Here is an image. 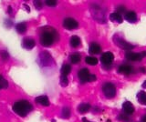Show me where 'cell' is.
<instances>
[{"label": "cell", "instance_id": "1", "mask_svg": "<svg viewBox=\"0 0 146 122\" xmlns=\"http://www.w3.org/2000/svg\"><path fill=\"white\" fill-rule=\"evenodd\" d=\"M45 30L42 31L40 35V44L43 47H50L55 40L58 38L57 31L51 28H45Z\"/></svg>", "mask_w": 146, "mask_h": 122}, {"label": "cell", "instance_id": "2", "mask_svg": "<svg viewBox=\"0 0 146 122\" xmlns=\"http://www.w3.org/2000/svg\"><path fill=\"white\" fill-rule=\"evenodd\" d=\"M13 111L20 117H26L32 109V105L27 100L17 101L13 105Z\"/></svg>", "mask_w": 146, "mask_h": 122}, {"label": "cell", "instance_id": "3", "mask_svg": "<svg viewBox=\"0 0 146 122\" xmlns=\"http://www.w3.org/2000/svg\"><path fill=\"white\" fill-rule=\"evenodd\" d=\"M102 91L104 96L108 98H112L116 95V87L112 83H105L102 86Z\"/></svg>", "mask_w": 146, "mask_h": 122}, {"label": "cell", "instance_id": "4", "mask_svg": "<svg viewBox=\"0 0 146 122\" xmlns=\"http://www.w3.org/2000/svg\"><path fill=\"white\" fill-rule=\"evenodd\" d=\"M114 42H115L116 45H118V46L120 47L121 48L125 49V50H127V51H130L131 49L133 48V45H131L130 43L126 42L125 40L122 39V38H118L117 36H116L115 38H114Z\"/></svg>", "mask_w": 146, "mask_h": 122}, {"label": "cell", "instance_id": "5", "mask_svg": "<svg viewBox=\"0 0 146 122\" xmlns=\"http://www.w3.org/2000/svg\"><path fill=\"white\" fill-rule=\"evenodd\" d=\"M63 26L66 29L72 30L79 26V23H78L75 19L71 18V17H67V18H65L63 21Z\"/></svg>", "mask_w": 146, "mask_h": 122}, {"label": "cell", "instance_id": "6", "mask_svg": "<svg viewBox=\"0 0 146 122\" xmlns=\"http://www.w3.org/2000/svg\"><path fill=\"white\" fill-rule=\"evenodd\" d=\"M113 59H114L113 54L111 52H110V51L103 53L102 55V57H100V61H102V63L104 66L111 65Z\"/></svg>", "mask_w": 146, "mask_h": 122}, {"label": "cell", "instance_id": "7", "mask_svg": "<svg viewBox=\"0 0 146 122\" xmlns=\"http://www.w3.org/2000/svg\"><path fill=\"white\" fill-rule=\"evenodd\" d=\"M125 57L130 61H138L139 62L143 59V57H141V53H135V52H131V51L126 52Z\"/></svg>", "mask_w": 146, "mask_h": 122}, {"label": "cell", "instance_id": "8", "mask_svg": "<svg viewBox=\"0 0 146 122\" xmlns=\"http://www.w3.org/2000/svg\"><path fill=\"white\" fill-rule=\"evenodd\" d=\"M90 72L88 70V69H81L79 73H78V76H79V78L80 80L81 83H86L89 82V76H90Z\"/></svg>", "mask_w": 146, "mask_h": 122}, {"label": "cell", "instance_id": "9", "mask_svg": "<svg viewBox=\"0 0 146 122\" xmlns=\"http://www.w3.org/2000/svg\"><path fill=\"white\" fill-rule=\"evenodd\" d=\"M22 46H23V47H24V48L30 50V49L34 48V47L36 46V42H35V40L32 38L27 37V38H25L24 39H23Z\"/></svg>", "mask_w": 146, "mask_h": 122}, {"label": "cell", "instance_id": "10", "mask_svg": "<svg viewBox=\"0 0 146 122\" xmlns=\"http://www.w3.org/2000/svg\"><path fill=\"white\" fill-rule=\"evenodd\" d=\"M52 59V57H50V55L48 53V52H42L41 53V55L39 57V62L41 63V65H44V66H48L49 65L50 63H52V61H48Z\"/></svg>", "mask_w": 146, "mask_h": 122}, {"label": "cell", "instance_id": "11", "mask_svg": "<svg viewBox=\"0 0 146 122\" xmlns=\"http://www.w3.org/2000/svg\"><path fill=\"white\" fill-rule=\"evenodd\" d=\"M122 109L126 115H131L134 112V107L130 101H125L122 105Z\"/></svg>", "mask_w": 146, "mask_h": 122}, {"label": "cell", "instance_id": "12", "mask_svg": "<svg viewBox=\"0 0 146 122\" xmlns=\"http://www.w3.org/2000/svg\"><path fill=\"white\" fill-rule=\"evenodd\" d=\"M89 52L90 54H92V55H98V54L102 52V47H100V45L96 42L90 43L89 47Z\"/></svg>", "mask_w": 146, "mask_h": 122}, {"label": "cell", "instance_id": "13", "mask_svg": "<svg viewBox=\"0 0 146 122\" xmlns=\"http://www.w3.org/2000/svg\"><path fill=\"white\" fill-rule=\"evenodd\" d=\"M132 67L130 65H121L118 67V72L123 75H130L132 73Z\"/></svg>", "mask_w": 146, "mask_h": 122}, {"label": "cell", "instance_id": "14", "mask_svg": "<svg viewBox=\"0 0 146 122\" xmlns=\"http://www.w3.org/2000/svg\"><path fill=\"white\" fill-rule=\"evenodd\" d=\"M36 102L39 104V105H42L44 107H48L49 106V100L47 96H39L38 98H36Z\"/></svg>", "mask_w": 146, "mask_h": 122}, {"label": "cell", "instance_id": "15", "mask_svg": "<svg viewBox=\"0 0 146 122\" xmlns=\"http://www.w3.org/2000/svg\"><path fill=\"white\" fill-rule=\"evenodd\" d=\"M124 17L128 22H130V23H135L136 20H137V15H136V13L133 11L126 12Z\"/></svg>", "mask_w": 146, "mask_h": 122}, {"label": "cell", "instance_id": "16", "mask_svg": "<svg viewBox=\"0 0 146 122\" xmlns=\"http://www.w3.org/2000/svg\"><path fill=\"white\" fill-rule=\"evenodd\" d=\"M110 19L112 22H116V23H119L121 24L122 22V17H121V15L118 14L117 12L115 13H111V15H110Z\"/></svg>", "mask_w": 146, "mask_h": 122}, {"label": "cell", "instance_id": "17", "mask_svg": "<svg viewBox=\"0 0 146 122\" xmlns=\"http://www.w3.org/2000/svg\"><path fill=\"white\" fill-rule=\"evenodd\" d=\"M90 109V105L89 103H81L80 105L78 107V110L80 113L83 114V113L88 112Z\"/></svg>", "mask_w": 146, "mask_h": 122}, {"label": "cell", "instance_id": "18", "mask_svg": "<svg viewBox=\"0 0 146 122\" xmlns=\"http://www.w3.org/2000/svg\"><path fill=\"white\" fill-rule=\"evenodd\" d=\"M137 99H138L139 103L141 105H146V92L145 91H140L137 94Z\"/></svg>", "mask_w": 146, "mask_h": 122}, {"label": "cell", "instance_id": "19", "mask_svg": "<svg viewBox=\"0 0 146 122\" xmlns=\"http://www.w3.org/2000/svg\"><path fill=\"white\" fill-rule=\"evenodd\" d=\"M16 30L17 31L19 34H24L27 31V24L25 22H21V23H18L16 26Z\"/></svg>", "mask_w": 146, "mask_h": 122}, {"label": "cell", "instance_id": "20", "mask_svg": "<svg viewBox=\"0 0 146 122\" xmlns=\"http://www.w3.org/2000/svg\"><path fill=\"white\" fill-rule=\"evenodd\" d=\"M70 46L73 47H78L80 45V38L78 36H72L70 38Z\"/></svg>", "mask_w": 146, "mask_h": 122}, {"label": "cell", "instance_id": "21", "mask_svg": "<svg viewBox=\"0 0 146 122\" xmlns=\"http://www.w3.org/2000/svg\"><path fill=\"white\" fill-rule=\"evenodd\" d=\"M85 61L87 64H89L90 66H95V65H97L98 64V58H96L95 57H92V56H89V57H87L85 58Z\"/></svg>", "mask_w": 146, "mask_h": 122}, {"label": "cell", "instance_id": "22", "mask_svg": "<svg viewBox=\"0 0 146 122\" xmlns=\"http://www.w3.org/2000/svg\"><path fill=\"white\" fill-rule=\"evenodd\" d=\"M60 71H61V75L62 76H67L71 72V67H70V65H68V64L63 65Z\"/></svg>", "mask_w": 146, "mask_h": 122}, {"label": "cell", "instance_id": "23", "mask_svg": "<svg viewBox=\"0 0 146 122\" xmlns=\"http://www.w3.org/2000/svg\"><path fill=\"white\" fill-rule=\"evenodd\" d=\"M80 59H81V57L79 53H74L70 56V61L72 64H79L80 62Z\"/></svg>", "mask_w": 146, "mask_h": 122}, {"label": "cell", "instance_id": "24", "mask_svg": "<svg viewBox=\"0 0 146 122\" xmlns=\"http://www.w3.org/2000/svg\"><path fill=\"white\" fill-rule=\"evenodd\" d=\"M70 116V109L68 107H65L62 108V112H61V117L64 119H68Z\"/></svg>", "mask_w": 146, "mask_h": 122}, {"label": "cell", "instance_id": "25", "mask_svg": "<svg viewBox=\"0 0 146 122\" xmlns=\"http://www.w3.org/2000/svg\"><path fill=\"white\" fill-rule=\"evenodd\" d=\"M8 87V83L7 79H5L3 78L2 75H0V89H4V88H7Z\"/></svg>", "mask_w": 146, "mask_h": 122}, {"label": "cell", "instance_id": "26", "mask_svg": "<svg viewBox=\"0 0 146 122\" xmlns=\"http://www.w3.org/2000/svg\"><path fill=\"white\" fill-rule=\"evenodd\" d=\"M118 119L119 120H121V121H123V122H130V119H129V117H128V115H126L125 113H123V114H120L118 117Z\"/></svg>", "mask_w": 146, "mask_h": 122}, {"label": "cell", "instance_id": "27", "mask_svg": "<svg viewBox=\"0 0 146 122\" xmlns=\"http://www.w3.org/2000/svg\"><path fill=\"white\" fill-rule=\"evenodd\" d=\"M60 85L62 86V87H67V86L68 85V79L66 76H60Z\"/></svg>", "mask_w": 146, "mask_h": 122}, {"label": "cell", "instance_id": "28", "mask_svg": "<svg viewBox=\"0 0 146 122\" xmlns=\"http://www.w3.org/2000/svg\"><path fill=\"white\" fill-rule=\"evenodd\" d=\"M0 56L3 58L4 60H7V58L9 57V54L7 53V51L6 50H3V51H0Z\"/></svg>", "mask_w": 146, "mask_h": 122}, {"label": "cell", "instance_id": "29", "mask_svg": "<svg viewBox=\"0 0 146 122\" xmlns=\"http://www.w3.org/2000/svg\"><path fill=\"white\" fill-rule=\"evenodd\" d=\"M45 3L48 7H55L57 5V1H55V0H46Z\"/></svg>", "mask_w": 146, "mask_h": 122}, {"label": "cell", "instance_id": "30", "mask_svg": "<svg viewBox=\"0 0 146 122\" xmlns=\"http://www.w3.org/2000/svg\"><path fill=\"white\" fill-rule=\"evenodd\" d=\"M117 13H118V14H123V13H125V14H126V8L124 7H123V6H119L118 7H117Z\"/></svg>", "mask_w": 146, "mask_h": 122}, {"label": "cell", "instance_id": "31", "mask_svg": "<svg viewBox=\"0 0 146 122\" xmlns=\"http://www.w3.org/2000/svg\"><path fill=\"white\" fill-rule=\"evenodd\" d=\"M34 6L36 9H41L43 7V3L41 1H34Z\"/></svg>", "mask_w": 146, "mask_h": 122}, {"label": "cell", "instance_id": "32", "mask_svg": "<svg viewBox=\"0 0 146 122\" xmlns=\"http://www.w3.org/2000/svg\"><path fill=\"white\" fill-rule=\"evenodd\" d=\"M5 25H6L7 28H10L11 26H12V25H13V23H12V21H11V20L6 19V20H5Z\"/></svg>", "mask_w": 146, "mask_h": 122}, {"label": "cell", "instance_id": "33", "mask_svg": "<svg viewBox=\"0 0 146 122\" xmlns=\"http://www.w3.org/2000/svg\"><path fill=\"white\" fill-rule=\"evenodd\" d=\"M96 80V76L94 74H90L89 76V82H93Z\"/></svg>", "mask_w": 146, "mask_h": 122}, {"label": "cell", "instance_id": "34", "mask_svg": "<svg viewBox=\"0 0 146 122\" xmlns=\"http://www.w3.org/2000/svg\"><path fill=\"white\" fill-rule=\"evenodd\" d=\"M141 73H145V72H146V67H141Z\"/></svg>", "mask_w": 146, "mask_h": 122}, {"label": "cell", "instance_id": "35", "mask_svg": "<svg viewBox=\"0 0 146 122\" xmlns=\"http://www.w3.org/2000/svg\"><path fill=\"white\" fill-rule=\"evenodd\" d=\"M141 122H146V115H144V116L141 117Z\"/></svg>", "mask_w": 146, "mask_h": 122}, {"label": "cell", "instance_id": "36", "mask_svg": "<svg viewBox=\"0 0 146 122\" xmlns=\"http://www.w3.org/2000/svg\"><path fill=\"white\" fill-rule=\"evenodd\" d=\"M7 12L9 13V14H11V13H12V7H8V8H7Z\"/></svg>", "mask_w": 146, "mask_h": 122}, {"label": "cell", "instance_id": "37", "mask_svg": "<svg viewBox=\"0 0 146 122\" xmlns=\"http://www.w3.org/2000/svg\"><path fill=\"white\" fill-rule=\"evenodd\" d=\"M141 57H143V58L144 57H146V51H143V52H141Z\"/></svg>", "mask_w": 146, "mask_h": 122}, {"label": "cell", "instance_id": "38", "mask_svg": "<svg viewBox=\"0 0 146 122\" xmlns=\"http://www.w3.org/2000/svg\"><path fill=\"white\" fill-rule=\"evenodd\" d=\"M82 122H91V121H89L87 119H85V117H83V119H82Z\"/></svg>", "mask_w": 146, "mask_h": 122}, {"label": "cell", "instance_id": "39", "mask_svg": "<svg viewBox=\"0 0 146 122\" xmlns=\"http://www.w3.org/2000/svg\"><path fill=\"white\" fill-rule=\"evenodd\" d=\"M24 7H26V9H27V12H29V10H30V9H29V7H27V5H24Z\"/></svg>", "mask_w": 146, "mask_h": 122}, {"label": "cell", "instance_id": "40", "mask_svg": "<svg viewBox=\"0 0 146 122\" xmlns=\"http://www.w3.org/2000/svg\"><path fill=\"white\" fill-rule=\"evenodd\" d=\"M143 88H146V80L143 82Z\"/></svg>", "mask_w": 146, "mask_h": 122}]
</instances>
